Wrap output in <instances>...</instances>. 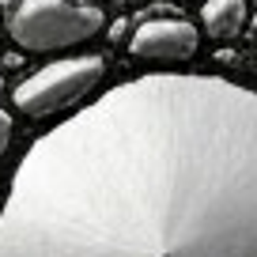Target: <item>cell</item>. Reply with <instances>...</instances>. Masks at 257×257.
I'll list each match as a JSON object with an SVG mask.
<instances>
[{"label":"cell","instance_id":"6da1fadb","mask_svg":"<svg viewBox=\"0 0 257 257\" xmlns=\"http://www.w3.org/2000/svg\"><path fill=\"white\" fill-rule=\"evenodd\" d=\"M0 257H257V91L152 72L38 137Z\"/></svg>","mask_w":257,"mask_h":257},{"label":"cell","instance_id":"7a4b0ae2","mask_svg":"<svg viewBox=\"0 0 257 257\" xmlns=\"http://www.w3.org/2000/svg\"><path fill=\"white\" fill-rule=\"evenodd\" d=\"M8 38L27 53H57L95 38L106 16L95 0H0Z\"/></svg>","mask_w":257,"mask_h":257},{"label":"cell","instance_id":"3957f363","mask_svg":"<svg viewBox=\"0 0 257 257\" xmlns=\"http://www.w3.org/2000/svg\"><path fill=\"white\" fill-rule=\"evenodd\" d=\"M102 76H106V61L98 53L64 57V61H53L38 72H31L12 91V102L27 117H49V113L68 110L80 98H87L102 83Z\"/></svg>","mask_w":257,"mask_h":257},{"label":"cell","instance_id":"277c9868","mask_svg":"<svg viewBox=\"0 0 257 257\" xmlns=\"http://www.w3.org/2000/svg\"><path fill=\"white\" fill-rule=\"evenodd\" d=\"M197 46H201V34L185 19H148L128 38V53L137 61H189Z\"/></svg>","mask_w":257,"mask_h":257},{"label":"cell","instance_id":"5b68a950","mask_svg":"<svg viewBox=\"0 0 257 257\" xmlns=\"http://www.w3.org/2000/svg\"><path fill=\"white\" fill-rule=\"evenodd\" d=\"M201 19H204V31L219 42H231L242 34L249 19V4L246 0H204L201 8Z\"/></svg>","mask_w":257,"mask_h":257},{"label":"cell","instance_id":"8992f818","mask_svg":"<svg viewBox=\"0 0 257 257\" xmlns=\"http://www.w3.org/2000/svg\"><path fill=\"white\" fill-rule=\"evenodd\" d=\"M8 144H12V117H8V110H0V159H4Z\"/></svg>","mask_w":257,"mask_h":257},{"label":"cell","instance_id":"52a82bcc","mask_svg":"<svg viewBox=\"0 0 257 257\" xmlns=\"http://www.w3.org/2000/svg\"><path fill=\"white\" fill-rule=\"evenodd\" d=\"M249 27H253V31H257V8H253V19H249Z\"/></svg>","mask_w":257,"mask_h":257},{"label":"cell","instance_id":"ba28073f","mask_svg":"<svg viewBox=\"0 0 257 257\" xmlns=\"http://www.w3.org/2000/svg\"><path fill=\"white\" fill-rule=\"evenodd\" d=\"M80 4H87V0H80Z\"/></svg>","mask_w":257,"mask_h":257}]
</instances>
